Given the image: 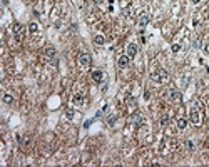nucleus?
I'll return each instance as SVG.
<instances>
[{
  "instance_id": "f257e3e1",
  "label": "nucleus",
  "mask_w": 209,
  "mask_h": 167,
  "mask_svg": "<svg viewBox=\"0 0 209 167\" xmlns=\"http://www.w3.org/2000/svg\"><path fill=\"white\" fill-rule=\"evenodd\" d=\"M169 79V74L167 70H164V69H157L156 72L151 74V80L156 82V84H161V82H167Z\"/></svg>"
},
{
  "instance_id": "f03ea898",
  "label": "nucleus",
  "mask_w": 209,
  "mask_h": 167,
  "mask_svg": "<svg viewBox=\"0 0 209 167\" xmlns=\"http://www.w3.org/2000/svg\"><path fill=\"white\" fill-rule=\"evenodd\" d=\"M90 55L89 54H81L79 55V59H77V62H79V67H82V69H85V67H89L90 65Z\"/></svg>"
},
{
  "instance_id": "7ed1b4c3",
  "label": "nucleus",
  "mask_w": 209,
  "mask_h": 167,
  "mask_svg": "<svg viewBox=\"0 0 209 167\" xmlns=\"http://www.w3.org/2000/svg\"><path fill=\"white\" fill-rule=\"evenodd\" d=\"M55 48L54 47H47L45 48V60L50 62V64H55Z\"/></svg>"
},
{
  "instance_id": "20e7f679",
  "label": "nucleus",
  "mask_w": 209,
  "mask_h": 167,
  "mask_svg": "<svg viewBox=\"0 0 209 167\" xmlns=\"http://www.w3.org/2000/svg\"><path fill=\"white\" fill-rule=\"evenodd\" d=\"M189 120L193 122L194 125H199V124H201V114L197 112V109H191V114H189Z\"/></svg>"
},
{
  "instance_id": "39448f33",
  "label": "nucleus",
  "mask_w": 209,
  "mask_h": 167,
  "mask_svg": "<svg viewBox=\"0 0 209 167\" xmlns=\"http://www.w3.org/2000/svg\"><path fill=\"white\" fill-rule=\"evenodd\" d=\"M117 64H119V67H122V69L127 67V65L130 64V57L129 55H121L119 57V60H117Z\"/></svg>"
},
{
  "instance_id": "423d86ee",
  "label": "nucleus",
  "mask_w": 209,
  "mask_h": 167,
  "mask_svg": "<svg viewBox=\"0 0 209 167\" xmlns=\"http://www.w3.org/2000/svg\"><path fill=\"white\" fill-rule=\"evenodd\" d=\"M127 55L130 57V59H134V57L137 55V45L136 44H129L127 45Z\"/></svg>"
},
{
  "instance_id": "0eeeda50",
  "label": "nucleus",
  "mask_w": 209,
  "mask_h": 167,
  "mask_svg": "<svg viewBox=\"0 0 209 167\" xmlns=\"http://www.w3.org/2000/svg\"><path fill=\"white\" fill-rule=\"evenodd\" d=\"M72 102L75 107H82V105H84V97H82L81 94H75V95L72 97Z\"/></svg>"
},
{
  "instance_id": "6e6552de",
  "label": "nucleus",
  "mask_w": 209,
  "mask_h": 167,
  "mask_svg": "<svg viewBox=\"0 0 209 167\" xmlns=\"http://www.w3.org/2000/svg\"><path fill=\"white\" fill-rule=\"evenodd\" d=\"M102 79H104V74H102L100 70H94V72H92V80H94V82L100 84V82H102Z\"/></svg>"
},
{
  "instance_id": "1a4fd4ad",
  "label": "nucleus",
  "mask_w": 209,
  "mask_h": 167,
  "mask_svg": "<svg viewBox=\"0 0 209 167\" xmlns=\"http://www.w3.org/2000/svg\"><path fill=\"white\" fill-rule=\"evenodd\" d=\"M167 99L171 100V102H176V100H179V99H181V94H179L177 90H169Z\"/></svg>"
},
{
  "instance_id": "9d476101",
  "label": "nucleus",
  "mask_w": 209,
  "mask_h": 167,
  "mask_svg": "<svg viewBox=\"0 0 209 167\" xmlns=\"http://www.w3.org/2000/svg\"><path fill=\"white\" fill-rule=\"evenodd\" d=\"M130 122H132V124H136V125H141V124H142V117H141V114H134V115L130 117Z\"/></svg>"
},
{
  "instance_id": "9b49d317",
  "label": "nucleus",
  "mask_w": 209,
  "mask_h": 167,
  "mask_svg": "<svg viewBox=\"0 0 209 167\" xmlns=\"http://www.w3.org/2000/svg\"><path fill=\"white\" fill-rule=\"evenodd\" d=\"M147 24H149V17H147V15H142V17H141V20H139V27H141V29H144Z\"/></svg>"
},
{
  "instance_id": "f8f14e48",
  "label": "nucleus",
  "mask_w": 209,
  "mask_h": 167,
  "mask_svg": "<svg viewBox=\"0 0 209 167\" xmlns=\"http://www.w3.org/2000/svg\"><path fill=\"white\" fill-rule=\"evenodd\" d=\"M94 42H96L97 45H104L105 39H104V37H102V35H96V37H94Z\"/></svg>"
},
{
  "instance_id": "ddd939ff",
  "label": "nucleus",
  "mask_w": 209,
  "mask_h": 167,
  "mask_svg": "<svg viewBox=\"0 0 209 167\" xmlns=\"http://www.w3.org/2000/svg\"><path fill=\"white\" fill-rule=\"evenodd\" d=\"M37 30H39V25L35 24V22H32V24L29 25V32H30V33H35Z\"/></svg>"
},
{
  "instance_id": "4468645a",
  "label": "nucleus",
  "mask_w": 209,
  "mask_h": 167,
  "mask_svg": "<svg viewBox=\"0 0 209 167\" xmlns=\"http://www.w3.org/2000/svg\"><path fill=\"white\" fill-rule=\"evenodd\" d=\"M186 125H187V120L186 119H177V127L179 129H186Z\"/></svg>"
},
{
  "instance_id": "2eb2a0df",
  "label": "nucleus",
  "mask_w": 209,
  "mask_h": 167,
  "mask_svg": "<svg viewBox=\"0 0 209 167\" xmlns=\"http://www.w3.org/2000/svg\"><path fill=\"white\" fill-rule=\"evenodd\" d=\"M20 32H22V25L15 24V25H14V33H15V35H20Z\"/></svg>"
},
{
  "instance_id": "dca6fc26",
  "label": "nucleus",
  "mask_w": 209,
  "mask_h": 167,
  "mask_svg": "<svg viewBox=\"0 0 209 167\" xmlns=\"http://www.w3.org/2000/svg\"><path fill=\"white\" fill-rule=\"evenodd\" d=\"M127 104H129V105H130V107H136V105H137L136 99H134V97H132V95H129V97H127Z\"/></svg>"
},
{
  "instance_id": "f3484780",
  "label": "nucleus",
  "mask_w": 209,
  "mask_h": 167,
  "mask_svg": "<svg viewBox=\"0 0 209 167\" xmlns=\"http://www.w3.org/2000/svg\"><path fill=\"white\" fill-rule=\"evenodd\" d=\"M3 102L5 104H12L14 102V97L10 95V94H5V95H3Z\"/></svg>"
},
{
  "instance_id": "a211bd4d",
  "label": "nucleus",
  "mask_w": 209,
  "mask_h": 167,
  "mask_svg": "<svg viewBox=\"0 0 209 167\" xmlns=\"http://www.w3.org/2000/svg\"><path fill=\"white\" fill-rule=\"evenodd\" d=\"M65 117H67L69 120L74 117V110H72V109H67V110H65Z\"/></svg>"
},
{
  "instance_id": "6ab92c4d",
  "label": "nucleus",
  "mask_w": 209,
  "mask_h": 167,
  "mask_svg": "<svg viewBox=\"0 0 209 167\" xmlns=\"http://www.w3.org/2000/svg\"><path fill=\"white\" fill-rule=\"evenodd\" d=\"M159 122H161V125H166V124H167V117H166V115H162Z\"/></svg>"
},
{
  "instance_id": "aec40b11",
  "label": "nucleus",
  "mask_w": 209,
  "mask_h": 167,
  "mask_svg": "<svg viewBox=\"0 0 209 167\" xmlns=\"http://www.w3.org/2000/svg\"><path fill=\"white\" fill-rule=\"evenodd\" d=\"M179 50H181V45H179V44H174V45H172V52H179Z\"/></svg>"
},
{
  "instance_id": "412c9836",
  "label": "nucleus",
  "mask_w": 209,
  "mask_h": 167,
  "mask_svg": "<svg viewBox=\"0 0 209 167\" xmlns=\"http://www.w3.org/2000/svg\"><path fill=\"white\" fill-rule=\"evenodd\" d=\"M204 52H206V54H209V44H206V45H204Z\"/></svg>"
},
{
  "instance_id": "4be33fe9",
  "label": "nucleus",
  "mask_w": 209,
  "mask_h": 167,
  "mask_svg": "<svg viewBox=\"0 0 209 167\" xmlns=\"http://www.w3.org/2000/svg\"><path fill=\"white\" fill-rule=\"evenodd\" d=\"M149 97H151V95H149V92H147V90H145V92H144V99H145V100H147V99H149Z\"/></svg>"
},
{
  "instance_id": "5701e85b",
  "label": "nucleus",
  "mask_w": 209,
  "mask_h": 167,
  "mask_svg": "<svg viewBox=\"0 0 209 167\" xmlns=\"http://www.w3.org/2000/svg\"><path fill=\"white\" fill-rule=\"evenodd\" d=\"M114 120H115V119H114V117H111V119L107 120V124H111V125H112V124H114Z\"/></svg>"
},
{
  "instance_id": "b1692460",
  "label": "nucleus",
  "mask_w": 209,
  "mask_h": 167,
  "mask_svg": "<svg viewBox=\"0 0 209 167\" xmlns=\"http://www.w3.org/2000/svg\"><path fill=\"white\" fill-rule=\"evenodd\" d=\"M191 2H193V3H199V2H201V0H191Z\"/></svg>"
}]
</instances>
